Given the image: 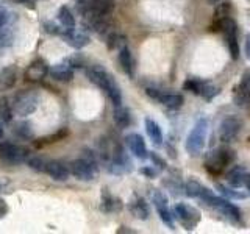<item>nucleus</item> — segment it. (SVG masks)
<instances>
[{"mask_svg": "<svg viewBox=\"0 0 250 234\" xmlns=\"http://www.w3.org/2000/svg\"><path fill=\"white\" fill-rule=\"evenodd\" d=\"M18 2H21V3H23V5L28 3L30 6H33V3L36 2V0H18Z\"/></svg>", "mask_w": 250, "mask_h": 234, "instance_id": "nucleus-46", "label": "nucleus"}, {"mask_svg": "<svg viewBox=\"0 0 250 234\" xmlns=\"http://www.w3.org/2000/svg\"><path fill=\"white\" fill-rule=\"evenodd\" d=\"M208 81H203V80H199V78H188V80L183 83V89L188 91V92H192L195 96H202L203 92V88H205V84Z\"/></svg>", "mask_w": 250, "mask_h": 234, "instance_id": "nucleus-28", "label": "nucleus"}, {"mask_svg": "<svg viewBox=\"0 0 250 234\" xmlns=\"http://www.w3.org/2000/svg\"><path fill=\"white\" fill-rule=\"evenodd\" d=\"M117 59H119V64L122 67V70L127 74L130 78L135 77V59L131 57V52L128 49V45L119 49V53H117Z\"/></svg>", "mask_w": 250, "mask_h": 234, "instance_id": "nucleus-18", "label": "nucleus"}, {"mask_svg": "<svg viewBox=\"0 0 250 234\" xmlns=\"http://www.w3.org/2000/svg\"><path fill=\"white\" fill-rule=\"evenodd\" d=\"M18 80V67L16 66H6L0 70V91L11 89Z\"/></svg>", "mask_w": 250, "mask_h": 234, "instance_id": "nucleus-19", "label": "nucleus"}, {"mask_svg": "<svg viewBox=\"0 0 250 234\" xmlns=\"http://www.w3.org/2000/svg\"><path fill=\"white\" fill-rule=\"evenodd\" d=\"M217 94H219V88H216V86H213L211 83H207L205 88H203L202 97L205 98V100H208V101H211V100H213L217 96Z\"/></svg>", "mask_w": 250, "mask_h": 234, "instance_id": "nucleus-36", "label": "nucleus"}, {"mask_svg": "<svg viewBox=\"0 0 250 234\" xmlns=\"http://www.w3.org/2000/svg\"><path fill=\"white\" fill-rule=\"evenodd\" d=\"M88 10L100 14H111L114 10V0H88Z\"/></svg>", "mask_w": 250, "mask_h": 234, "instance_id": "nucleus-25", "label": "nucleus"}, {"mask_svg": "<svg viewBox=\"0 0 250 234\" xmlns=\"http://www.w3.org/2000/svg\"><path fill=\"white\" fill-rule=\"evenodd\" d=\"M13 106L6 97H0V120L5 123L13 122Z\"/></svg>", "mask_w": 250, "mask_h": 234, "instance_id": "nucleus-29", "label": "nucleus"}, {"mask_svg": "<svg viewBox=\"0 0 250 234\" xmlns=\"http://www.w3.org/2000/svg\"><path fill=\"white\" fill-rule=\"evenodd\" d=\"M244 187H246V191H247V192H249V195H250V174H247V176H246Z\"/></svg>", "mask_w": 250, "mask_h": 234, "instance_id": "nucleus-44", "label": "nucleus"}, {"mask_svg": "<svg viewBox=\"0 0 250 234\" xmlns=\"http://www.w3.org/2000/svg\"><path fill=\"white\" fill-rule=\"evenodd\" d=\"M158 101H160L161 105L166 106V108H169V109H178V108H182V106H183L185 98H183L182 94H177V92H164V91H161Z\"/></svg>", "mask_w": 250, "mask_h": 234, "instance_id": "nucleus-21", "label": "nucleus"}, {"mask_svg": "<svg viewBox=\"0 0 250 234\" xmlns=\"http://www.w3.org/2000/svg\"><path fill=\"white\" fill-rule=\"evenodd\" d=\"M207 135H208V120L205 117H200L194 123L189 135L186 137L185 148L189 156H200L203 153V148L207 144Z\"/></svg>", "mask_w": 250, "mask_h": 234, "instance_id": "nucleus-3", "label": "nucleus"}, {"mask_svg": "<svg viewBox=\"0 0 250 234\" xmlns=\"http://www.w3.org/2000/svg\"><path fill=\"white\" fill-rule=\"evenodd\" d=\"M8 187V181H3V179H0V192L5 191Z\"/></svg>", "mask_w": 250, "mask_h": 234, "instance_id": "nucleus-45", "label": "nucleus"}, {"mask_svg": "<svg viewBox=\"0 0 250 234\" xmlns=\"http://www.w3.org/2000/svg\"><path fill=\"white\" fill-rule=\"evenodd\" d=\"M0 158L10 164H21L28 158V150L11 142H3L0 144Z\"/></svg>", "mask_w": 250, "mask_h": 234, "instance_id": "nucleus-8", "label": "nucleus"}, {"mask_svg": "<svg viewBox=\"0 0 250 234\" xmlns=\"http://www.w3.org/2000/svg\"><path fill=\"white\" fill-rule=\"evenodd\" d=\"M49 74L53 80L69 83V81H72V78H74V67L70 66L69 62L62 61L60 64H55L53 67H50Z\"/></svg>", "mask_w": 250, "mask_h": 234, "instance_id": "nucleus-14", "label": "nucleus"}, {"mask_svg": "<svg viewBox=\"0 0 250 234\" xmlns=\"http://www.w3.org/2000/svg\"><path fill=\"white\" fill-rule=\"evenodd\" d=\"M125 144H127L128 150L135 155L138 159H147L148 155H150L147 150L144 137L138 135V133H128V135L125 136Z\"/></svg>", "mask_w": 250, "mask_h": 234, "instance_id": "nucleus-10", "label": "nucleus"}, {"mask_svg": "<svg viewBox=\"0 0 250 234\" xmlns=\"http://www.w3.org/2000/svg\"><path fill=\"white\" fill-rule=\"evenodd\" d=\"M47 162H49V161H45L44 158H41V156H31V158L27 159L28 167L31 170H35V172H45Z\"/></svg>", "mask_w": 250, "mask_h": 234, "instance_id": "nucleus-32", "label": "nucleus"}, {"mask_svg": "<svg viewBox=\"0 0 250 234\" xmlns=\"http://www.w3.org/2000/svg\"><path fill=\"white\" fill-rule=\"evenodd\" d=\"M242 130V120L238 116H227L222 119L219 125V140L222 144H231L233 140H236L239 133Z\"/></svg>", "mask_w": 250, "mask_h": 234, "instance_id": "nucleus-7", "label": "nucleus"}, {"mask_svg": "<svg viewBox=\"0 0 250 234\" xmlns=\"http://www.w3.org/2000/svg\"><path fill=\"white\" fill-rule=\"evenodd\" d=\"M231 13V5L229 2H219L214 10V20H221L224 18H229Z\"/></svg>", "mask_w": 250, "mask_h": 234, "instance_id": "nucleus-35", "label": "nucleus"}, {"mask_svg": "<svg viewBox=\"0 0 250 234\" xmlns=\"http://www.w3.org/2000/svg\"><path fill=\"white\" fill-rule=\"evenodd\" d=\"M236 159V155L229 147H221L211 150L205 155V169L211 175H221L222 172L230 167Z\"/></svg>", "mask_w": 250, "mask_h": 234, "instance_id": "nucleus-2", "label": "nucleus"}, {"mask_svg": "<svg viewBox=\"0 0 250 234\" xmlns=\"http://www.w3.org/2000/svg\"><path fill=\"white\" fill-rule=\"evenodd\" d=\"M233 101L238 108L249 109L250 108V91L239 83V86L233 92Z\"/></svg>", "mask_w": 250, "mask_h": 234, "instance_id": "nucleus-23", "label": "nucleus"}, {"mask_svg": "<svg viewBox=\"0 0 250 234\" xmlns=\"http://www.w3.org/2000/svg\"><path fill=\"white\" fill-rule=\"evenodd\" d=\"M144 127H146V133H147L148 139L152 140V144L156 145V147L163 145L164 137H163V131H161V127H160V125L156 123L153 119H150V117H146Z\"/></svg>", "mask_w": 250, "mask_h": 234, "instance_id": "nucleus-20", "label": "nucleus"}, {"mask_svg": "<svg viewBox=\"0 0 250 234\" xmlns=\"http://www.w3.org/2000/svg\"><path fill=\"white\" fill-rule=\"evenodd\" d=\"M148 158L152 159L153 166H155L156 169H160V170H166V167H167L166 161H164L163 158H160V156L156 155V153H150V155H148Z\"/></svg>", "mask_w": 250, "mask_h": 234, "instance_id": "nucleus-39", "label": "nucleus"}, {"mask_svg": "<svg viewBox=\"0 0 250 234\" xmlns=\"http://www.w3.org/2000/svg\"><path fill=\"white\" fill-rule=\"evenodd\" d=\"M246 55H247V58L250 59V35L246 36Z\"/></svg>", "mask_w": 250, "mask_h": 234, "instance_id": "nucleus-43", "label": "nucleus"}, {"mask_svg": "<svg viewBox=\"0 0 250 234\" xmlns=\"http://www.w3.org/2000/svg\"><path fill=\"white\" fill-rule=\"evenodd\" d=\"M113 119H114V123L117 128L121 130H125L128 128L131 125V116H130V111L125 106L119 105V106H114V113H113Z\"/></svg>", "mask_w": 250, "mask_h": 234, "instance_id": "nucleus-22", "label": "nucleus"}, {"mask_svg": "<svg viewBox=\"0 0 250 234\" xmlns=\"http://www.w3.org/2000/svg\"><path fill=\"white\" fill-rule=\"evenodd\" d=\"M172 214H174V218L186 231H192L200 223L202 218L200 211L197 208L188 205V203H177L174 209H172Z\"/></svg>", "mask_w": 250, "mask_h": 234, "instance_id": "nucleus-6", "label": "nucleus"}, {"mask_svg": "<svg viewBox=\"0 0 250 234\" xmlns=\"http://www.w3.org/2000/svg\"><path fill=\"white\" fill-rule=\"evenodd\" d=\"M203 189H205V186H202L197 179H194V178H189L185 183V195H188V197H191V198H200Z\"/></svg>", "mask_w": 250, "mask_h": 234, "instance_id": "nucleus-27", "label": "nucleus"}, {"mask_svg": "<svg viewBox=\"0 0 250 234\" xmlns=\"http://www.w3.org/2000/svg\"><path fill=\"white\" fill-rule=\"evenodd\" d=\"M106 45H108L109 50H116V49L119 50V49H122V47L127 45V39L119 33H109L106 38Z\"/></svg>", "mask_w": 250, "mask_h": 234, "instance_id": "nucleus-30", "label": "nucleus"}, {"mask_svg": "<svg viewBox=\"0 0 250 234\" xmlns=\"http://www.w3.org/2000/svg\"><path fill=\"white\" fill-rule=\"evenodd\" d=\"M160 169H156L155 166H147V167H141L139 169V174L141 175H144L147 178H156L160 175Z\"/></svg>", "mask_w": 250, "mask_h": 234, "instance_id": "nucleus-37", "label": "nucleus"}, {"mask_svg": "<svg viewBox=\"0 0 250 234\" xmlns=\"http://www.w3.org/2000/svg\"><path fill=\"white\" fill-rule=\"evenodd\" d=\"M208 2H209V3H214V5H216V3H219V2H222V0H208Z\"/></svg>", "mask_w": 250, "mask_h": 234, "instance_id": "nucleus-49", "label": "nucleus"}, {"mask_svg": "<svg viewBox=\"0 0 250 234\" xmlns=\"http://www.w3.org/2000/svg\"><path fill=\"white\" fill-rule=\"evenodd\" d=\"M225 42H227V45H229V52H230L231 59L236 61L239 58V53H241L239 44H238V36H227Z\"/></svg>", "mask_w": 250, "mask_h": 234, "instance_id": "nucleus-33", "label": "nucleus"}, {"mask_svg": "<svg viewBox=\"0 0 250 234\" xmlns=\"http://www.w3.org/2000/svg\"><path fill=\"white\" fill-rule=\"evenodd\" d=\"M124 208L122 205V200L114 197V195L109 192L108 189H104L102 191V203H100V209L104 211V213H119V211Z\"/></svg>", "mask_w": 250, "mask_h": 234, "instance_id": "nucleus-15", "label": "nucleus"}, {"mask_svg": "<svg viewBox=\"0 0 250 234\" xmlns=\"http://www.w3.org/2000/svg\"><path fill=\"white\" fill-rule=\"evenodd\" d=\"M86 75H88L91 83H94L96 86H99L102 91L106 92V96L113 101L114 106L122 105V92H121L119 84L116 83L113 75L109 74L104 66H100V64L89 66L88 70H86Z\"/></svg>", "mask_w": 250, "mask_h": 234, "instance_id": "nucleus-1", "label": "nucleus"}, {"mask_svg": "<svg viewBox=\"0 0 250 234\" xmlns=\"http://www.w3.org/2000/svg\"><path fill=\"white\" fill-rule=\"evenodd\" d=\"M146 94H147V96L150 97L152 100H156V101H158L161 91H160V89H156V88H147V89H146Z\"/></svg>", "mask_w": 250, "mask_h": 234, "instance_id": "nucleus-40", "label": "nucleus"}, {"mask_svg": "<svg viewBox=\"0 0 250 234\" xmlns=\"http://www.w3.org/2000/svg\"><path fill=\"white\" fill-rule=\"evenodd\" d=\"M60 36L75 50H80V49H83V47H86L91 42L88 35L82 33V31H77L75 28L74 30H64V28H62Z\"/></svg>", "mask_w": 250, "mask_h": 234, "instance_id": "nucleus-12", "label": "nucleus"}, {"mask_svg": "<svg viewBox=\"0 0 250 234\" xmlns=\"http://www.w3.org/2000/svg\"><path fill=\"white\" fill-rule=\"evenodd\" d=\"M69 169H70V174H72L77 179H80V181H92V179L96 178V174L99 170L86 159H83L82 156L78 159L70 162Z\"/></svg>", "mask_w": 250, "mask_h": 234, "instance_id": "nucleus-9", "label": "nucleus"}, {"mask_svg": "<svg viewBox=\"0 0 250 234\" xmlns=\"http://www.w3.org/2000/svg\"><path fill=\"white\" fill-rule=\"evenodd\" d=\"M246 176H247V172L242 166H230L229 172H227V183L231 187L241 189V187H244Z\"/></svg>", "mask_w": 250, "mask_h": 234, "instance_id": "nucleus-17", "label": "nucleus"}, {"mask_svg": "<svg viewBox=\"0 0 250 234\" xmlns=\"http://www.w3.org/2000/svg\"><path fill=\"white\" fill-rule=\"evenodd\" d=\"M117 233H135V231H133V230H127L125 226H121V228L117 230Z\"/></svg>", "mask_w": 250, "mask_h": 234, "instance_id": "nucleus-47", "label": "nucleus"}, {"mask_svg": "<svg viewBox=\"0 0 250 234\" xmlns=\"http://www.w3.org/2000/svg\"><path fill=\"white\" fill-rule=\"evenodd\" d=\"M241 84L244 86V88H247L250 91V72H246L244 75H242V80H241Z\"/></svg>", "mask_w": 250, "mask_h": 234, "instance_id": "nucleus-42", "label": "nucleus"}, {"mask_svg": "<svg viewBox=\"0 0 250 234\" xmlns=\"http://www.w3.org/2000/svg\"><path fill=\"white\" fill-rule=\"evenodd\" d=\"M49 70L50 69H49V66H47V62L41 58H38L28 64V67L25 70V80L31 81V83H38L49 75Z\"/></svg>", "mask_w": 250, "mask_h": 234, "instance_id": "nucleus-11", "label": "nucleus"}, {"mask_svg": "<svg viewBox=\"0 0 250 234\" xmlns=\"http://www.w3.org/2000/svg\"><path fill=\"white\" fill-rule=\"evenodd\" d=\"M128 209L131 215L138 218V220H147V218L150 217V208H148L146 200L138 197V195H133L131 201L128 203Z\"/></svg>", "mask_w": 250, "mask_h": 234, "instance_id": "nucleus-13", "label": "nucleus"}, {"mask_svg": "<svg viewBox=\"0 0 250 234\" xmlns=\"http://www.w3.org/2000/svg\"><path fill=\"white\" fill-rule=\"evenodd\" d=\"M39 105V96L35 91H19L13 98V111L16 116L19 117H25L33 114Z\"/></svg>", "mask_w": 250, "mask_h": 234, "instance_id": "nucleus-5", "label": "nucleus"}, {"mask_svg": "<svg viewBox=\"0 0 250 234\" xmlns=\"http://www.w3.org/2000/svg\"><path fill=\"white\" fill-rule=\"evenodd\" d=\"M216 189L221 192L222 197L225 198H231V200H242V198H247L249 194L246 192H241V191H236V187H231V186H225V184H221L217 183L216 184Z\"/></svg>", "mask_w": 250, "mask_h": 234, "instance_id": "nucleus-26", "label": "nucleus"}, {"mask_svg": "<svg viewBox=\"0 0 250 234\" xmlns=\"http://www.w3.org/2000/svg\"><path fill=\"white\" fill-rule=\"evenodd\" d=\"M203 203H207L208 206L214 208L216 211H219L227 220L233 225H242V215H241V211L238 206H234L233 203H230L225 197H216L214 192L207 195L205 198L202 200Z\"/></svg>", "mask_w": 250, "mask_h": 234, "instance_id": "nucleus-4", "label": "nucleus"}, {"mask_svg": "<svg viewBox=\"0 0 250 234\" xmlns=\"http://www.w3.org/2000/svg\"><path fill=\"white\" fill-rule=\"evenodd\" d=\"M44 30H45V33H50V35H61L62 27L57 25L55 22H44Z\"/></svg>", "mask_w": 250, "mask_h": 234, "instance_id": "nucleus-38", "label": "nucleus"}, {"mask_svg": "<svg viewBox=\"0 0 250 234\" xmlns=\"http://www.w3.org/2000/svg\"><path fill=\"white\" fill-rule=\"evenodd\" d=\"M3 136H5V130H3V125L0 123V140L3 139Z\"/></svg>", "mask_w": 250, "mask_h": 234, "instance_id": "nucleus-48", "label": "nucleus"}, {"mask_svg": "<svg viewBox=\"0 0 250 234\" xmlns=\"http://www.w3.org/2000/svg\"><path fill=\"white\" fill-rule=\"evenodd\" d=\"M45 174H49L50 178H53L55 181H66L70 175V169L61 161H49L47 162Z\"/></svg>", "mask_w": 250, "mask_h": 234, "instance_id": "nucleus-16", "label": "nucleus"}, {"mask_svg": "<svg viewBox=\"0 0 250 234\" xmlns=\"http://www.w3.org/2000/svg\"><path fill=\"white\" fill-rule=\"evenodd\" d=\"M8 213H10V208H8L6 201L0 197V218H3Z\"/></svg>", "mask_w": 250, "mask_h": 234, "instance_id": "nucleus-41", "label": "nucleus"}, {"mask_svg": "<svg viewBox=\"0 0 250 234\" xmlns=\"http://www.w3.org/2000/svg\"><path fill=\"white\" fill-rule=\"evenodd\" d=\"M164 186L167 187V189L174 194V195H178V194H185V184L182 181H178L177 178H169V179H164Z\"/></svg>", "mask_w": 250, "mask_h": 234, "instance_id": "nucleus-34", "label": "nucleus"}, {"mask_svg": "<svg viewBox=\"0 0 250 234\" xmlns=\"http://www.w3.org/2000/svg\"><path fill=\"white\" fill-rule=\"evenodd\" d=\"M58 22L64 30H74L75 28V18H74V13L70 11L69 6L62 5L58 10Z\"/></svg>", "mask_w": 250, "mask_h": 234, "instance_id": "nucleus-24", "label": "nucleus"}, {"mask_svg": "<svg viewBox=\"0 0 250 234\" xmlns=\"http://www.w3.org/2000/svg\"><path fill=\"white\" fill-rule=\"evenodd\" d=\"M14 135L21 137V139H31L33 137V128H31V125L28 122H19L14 125Z\"/></svg>", "mask_w": 250, "mask_h": 234, "instance_id": "nucleus-31", "label": "nucleus"}]
</instances>
